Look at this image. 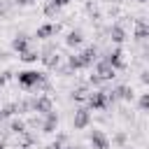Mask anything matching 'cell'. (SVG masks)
Returning <instances> with one entry per match:
<instances>
[{"mask_svg":"<svg viewBox=\"0 0 149 149\" xmlns=\"http://www.w3.org/2000/svg\"><path fill=\"white\" fill-rule=\"evenodd\" d=\"M16 79H19V84L26 91H33V88H37L40 84L47 81V74L44 72H37V70H23V72L16 74Z\"/></svg>","mask_w":149,"mask_h":149,"instance_id":"6da1fadb","label":"cell"},{"mask_svg":"<svg viewBox=\"0 0 149 149\" xmlns=\"http://www.w3.org/2000/svg\"><path fill=\"white\" fill-rule=\"evenodd\" d=\"M86 102H88V109H107L109 107L107 91H93V93H88Z\"/></svg>","mask_w":149,"mask_h":149,"instance_id":"7a4b0ae2","label":"cell"},{"mask_svg":"<svg viewBox=\"0 0 149 149\" xmlns=\"http://www.w3.org/2000/svg\"><path fill=\"white\" fill-rule=\"evenodd\" d=\"M72 126H74V130L88 128V126H91V109H88V107H79V109L74 112V116H72Z\"/></svg>","mask_w":149,"mask_h":149,"instance_id":"3957f363","label":"cell"},{"mask_svg":"<svg viewBox=\"0 0 149 149\" xmlns=\"http://www.w3.org/2000/svg\"><path fill=\"white\" fill-rule=\"evenodd\" d=\"M51 109H54V102H51L49 95H37V98H33V112H37V114H49Z\"/></svg>","mask_w":149,"mask_h":149,"instance_id":"277c9868","label":"cell"},{"mask_svg":"<svg viewBox=\"0 0 149 149\" xmlns=\"http://www.w3.org/2000/svg\"><path fill=\"white\" fill-rule=\"evenodd\" d=\"M95 74H98V77H102V81H107V79H114V77H116V70H114V68L102 58V61H98V63H95Z\"/></svg>","mask_w":149,"mask_h":149,"instance_id":"5b68a950","label":"cell"},{"mask_svg":"<svg viewBox=\"0 0 149 149\" xmlns=\"http://www.w3.org/2000/svg\"><path fill=\"white\" fill-rule=\"evenodd\" d=\"M105 61H107L114 70H123V68H126V63H123V51H121L119 47H116V49H112V51L105 56Z\"/></svg>","mask_w":149,"mask_h":149,"instance_id":"8992f818","label":"cell"},{"mask_svg":"<svg viewBox=\"0 0 149 149\" xmlns=\"http://www.w3.org/2000/svg\"><path fill=\"white\" fill-rule=\"evenodd\" d=\"M88 140H91V147L93 149H109V137L102 130H93L88 135Z\"/></svg>","mask_w":149,"mask_h":149,"instance_id":"52a82bcc","label":"cell"},{"mask_svg":"<svg viewBox=\"0 0 149 149\" xmlns=\"http://www.w3.org/2000/svg\"><path fill=\"white\" fill-rule=\"evenodd\" d=\"M42 133H54L56 128H58V114L51 109L49 114H44V119H42Z\"/></svg>","mask_w":149,"mask_h":149,"instance_id":"ba28073f","label":"cell"},{"mask_svg":"<svg viewBox=\"0 0 149 149\" xmlns=\"http://www.w3.org/2000/svg\"><path fill=\"white\" fill-rule=\"evenodd\" d=\"M58 30H61V26H58V23H44V26H40V28H37L35 37H37V40H49V37H51V35H56Z\"/></svg>","mask_w":149,"mask_h":149,"instance_id":"9c48e42d","label":"cell"},{"mask_svg":"<svg viewBox=\"0 0 149 149\" xmlns=\"http://www.w3.org/2000/svg\"><path fill=\"white\" fill-rule=\"evenodd\" d=\"M107 35H109V40H112L114 44H121V42L126 40V30H123V26H119V23L109 26V28H107Z\"/></svg>","mask_w":149,"mask_h":149,"instance_id":"30bf717a","label":"cell"},{"mask_svg":"<svg viewBox=\"0 0 149 149\" xmlns=\"http://www.w3.org/2000/svg\"><path fill=\"white\" fill-rule=\"evenodd\" d=\"M112 95H114V100H126V102H130V100H133V88L126 86V84H121V86H116V88L112 91Z\"/></svg>","mask_w":149,"mask_h":149,"instance_id":"8fae6325","label":"cell"},{"mask_svg":"<svg viewBox=\"0 0 149 149\" xmlns=\"http://www.w3.org/2000/svg\"><path fill=\"white\" fill-rule=\"evenodd\" d=\"M133 35H135L137 42H144V40L149 37V23L142 21V19H137V21H135V33H133Z\"/></svg>","mask_w":149,"mask_h":149,"instance_id":"7c38bea8","label":"cell"},{"mask_svg":"<svg viewBox=\"0 0 149 149\" xmlns=\"http://www.w3.org/2000/svg\"><path fill=\"white\" fill-rule=\"evenodd\" d=\"M28 44H30V37H28V35H16V37L12 40V49L19 51V54H23V51L28 49Z\"/></svg>","mask_w":149,"mask_h":149,"instance_id":"4fadbf2b","label":"cell"},{"mask_svg":"<svg viewBox=\"0 0 149 149\" xmlns=\"http://www.w3.org/2000/svg\"><path fill=\"white\" fill-rule=\"evenodd\" d=\"M81 42H84V33H81L79 28H77V30H70L68 37H65V44H68V47H79Z\"/></svg>","mask_w":149,"mask_h":149,"instance_id":"5bb4252c","label":"cell"},{"mask_svg":"<svg viewBox=\"0 0 149 149\" xmlns=\"http://www.w3.org/2000/svg\"><path fill=\"white\" fill-rule=\"evenodd\" d=\"M79 56H81V61H84V68H88V65L98 58V49H95V47H86Z\"/></svg>","mask_w":149,"mask_h":149,"instance_id":"9a60e30c","label":"cell"},{"mask_svg":"<svg viewBox=\"0 0 149 149\" xmlns=\"http://www.w3.org/2000/svg\"><path fill=\"white\" fill-rule=\"evenodd\" d=\"M26 121H21V119H12L9 121V133H14V135H21V133H26Z\"/></svg>","mask_w":149,"mask_h":149,"instance_id":"2e32d148","label":"cell"},{"mask_svg":"<svg viewBox=\"0 0 149 149\" xmlns=\"http://www.w3.org/2000/svg\"><path fill=\"white\" fill-rule=\"evenodd\" d=\"M68 68L74 72V70H81L84 68V61H81V56L79 54H74V56H68Z\"/></svg>","mask_w":149,"mask_h":149,"instance_id":"e0dca14e","label":"cell"},{"mask_svg":"<svg viewBox=\"0 0 149 149\" xmlns=\"http://www.w3.org/2000/svg\"><path fill=\"white\" fill-rule=\"evenodd\" d=\"M19 58H21L23 63H35V61L40 58V54H37L35 49H26L23 54H19Z\"/></svg>","mask_w":149,"mask_h":149,"instance_id":"ac0fdd59","label":"cell"},{"mask_svg":"<svg viewBox=\"0 0 149 149\" xmlns=\"http://www.w3.org/2000/svg\"><path fill=\"white\" fill-rule=\"evenodd\" d=\"M86 98H88V88H86V86H79V88H74V91H72V100L84 102Z\"/></svg>","mask_w":149,"mask_h":149,"instance_id":"d6986e66","label":"cell"},{"mask_svg":"<svg viewBox=\"0 0 149 149\" xmlns=\"http://www.w3.org/2000/svg\"><path fill=\"white\" fill-rule=\"evenodd\" d=\"M16 107H19V112H33V98H23V100H19Z\"/></svg>","mask_w":149,"mask_h":149,"instance_id":"ffe728a7","label":"cell"},{"mask_svg":"<svg viewBox=\"0 0 149 149\" xmlns=\"http://www.w3.org/2000/svg\"><path fill=\"white\" fill-rule=\"evenodd\" d=\"M58 12H61V7H56V5L51 2V0H49V2L44 5V14H47V16H56Z\"/></svg>","mask_w":149,"mask_h":149,"instance_id":"44dd1931","label":"cell"},{"mask_svg":"<svg viewBox=\"0 0 149 149\" xmlns=\"http://www.w3.org/2000/svg\"><path fill=\"white\" fill-rule=\"evenodd\" d=\"M126 140H128V135H126V133H116V135L112 137V142H109V144H116V147H123V144H126Z\"/></svg>","mask_w":149,"mask_h":149,"instance_id":"7402d4cb","label":"cell"},{"mask_svg":"<svg viewBox=\"0 0 149 149\" xmlns=\"http://www.w3.org/2000/svg\"><path fill=\"white\" fill-rule=\"evenodd\" d=\"M137 105H140V109H142V112H149V93H142V95H140V100H137Z\"/></svg>","mask_w":149,"mask_h":149,"instance_id":"603a6c76","label":"cell"},{"mask_svg":"<svg viewBox=\"0 0 149 149\" xmlns=\"http://www.w3.org/2000/svg\"><path fill=\"white\" fill-rule=\"evenodd\" d=\"M86 12H88V16H91V19H100V12H98L91 2H86Z\"/></svg>","mask_w":149,"mask_h":149,"instance_id":"cb8c5ba5","label":"cell"},{"mask_svg":"<svg viewBox=\"0 0 149 149\" xmlns=\"http://www.w3.org/2000/svg\"><path fill=\"white\" fill-rule=\"evenodd\" d=\"M88 84H91V86H95V88H98V86H102V77H98V74H95V72H93V74H91V77H88Z\"/></svg>","mask_w":149,"mask_h":149,"instance_id":"d4e9b609","label":"cell"},{"mask_svg":"<svg viewBox=\"0 0 149 149\" xmlns=\"http://www.w3.org/2000/svg\"><path fill=\"white\" fill-rule=\"evenodd\" d=\"M12 114H9V109L7 107H0V121H5V119H9Z\"/></svg>","mask_w":149,"mask_h":149,"instance_id":"484cf974","label":"cell"},{"mask_svg":"<svg viewBox=\"0 0 149 149\" xmlns=\"http://www.w3.org/2000/svg\"><path fill=\"white\" fill-rule=\"evenodd\" d=\"M140 81H142V84H147V86H149V70H144V72H142V74H140Z\"/></svg>","mask_w":149,"mask_h":149,"instance_id":"4316f807","label":"cell"},{"mask_svg":"<svg viewBox=\"0 0 149 149\" xmlns=\"http://www.w3.org/2000/svg\"><path fill=\"white\" fill-rule=\"evenodd\" d=\"M51 2H54L56 7H61V9H63L65 5H70V0H51Z\"/></svg>","mask_w":149,"mask_h":149,"instance_id":"83f0119b","label":"cell"},{"mask_svg":"<svg viewBox=\"0 0 149 149\" xmlns=\"http://www.w3.org/2000/svg\"><path fill=\"white\" fill-rule=\"evenodd\" d=\"M56 142H58V144H65V142H68V135H65V133H61V135L56 137Z\"/></svg>","mask_w":149,"mask_h":149,"instance_id":"f1b7e54d","label":"cell"},{"mask_svg":"<svg viewBox=\"0 0 149 149\" xmlns=\"http://www.w3.org/2000/svg\"><path fill=\"white\" fill-rule=\"evenodd\" d=\"M14 2H16V5H19V7H26V5H33V2H35V0H14Z\"/></svg>","mask_w":149,"mask_h":149,"instance_id":"f546056e","label":"cell"},{"mask_svg":"<svg viewBox=\"0 0 149 149\" xmlns=\"http://www.w3.org/2000/svg\"><path fill=\"white\" fill-rule=\"evenodd\" d=\"M63 144H58V142H51V144H47V149H61Z\"/></svg>","mask_w":149,"mask_h":149,"instance_id":"4dcf8cb0","label":"cell"},{"mask_svg":"<svg viewBox=\"0 0 149 149\" xmlns=\"http://www.w3.org/2000/svg\"><path fill=\"white\" fill-rule=\"evenodd\" d=\"M5 81H7V77H5V72H0V88L5 86Z\"/></svg>","mask_w":149,"mask_h":149,"instance_id":"1f68e13d","label":"cell"},{"mask_svg":"<svg viewBox=\"0 0 149 149\" xmlns=\"http://www.w3.org/2000/svg\"><path fill=\"white\" fill-rule=\"evenodd\" d=\"M61 149H81V147H72V144H68V147H61Z\"/></svg>","mask_w":149,"mask_h":149,"instance_id":"d6a6232c","label":"cell"},{"mask_svg":"<svg viewBox=\"0 0 149 149\" xmlns=\"http://www.w3.org/2000/svg\"><path fill=\"white\" fill-rule=\"evenodd\" d=\"M0 149H5V142H2V140H0Z\"/></svg>","mask_w":149,"mask_h":149,"instance_id":"836d02e7","label":"cell"},{"mask_svg":"<svg viewBox=\"0 0 149 149\" xmlns=\"http://www.w3.org/2000/svg\"><path fill=\"white\" fill-rule=\"evenodd\" d=\"M109 2H114V5H116V2H121V0H109Z\"/></svg>","mask_w":149,"mask_h":149,"instance_id":"e575fe53","label":"cell"},{"mask_svg":"<svg viewBox=\"0 0 149 149\" xmlns=\"http://www.w3.org/2000/svg\"><path fill=\"white\" fill-rule=\"evenodd\" d=\"M135 2H149V0H135Z\"/></svg>","mask_w":149,"mask_h":149,"instance_id":"d590c367","label":"cell"},{"mask_svg":"<svg viewBox=\"0 0 149 149\" xmlns=\"http://www.w3.org/2000/svg\"><path fill=\"white\" fill-rule=\"evenodd\" d=\"M21 149H26V147H21Z\"/></svg>","mask_w":149,"mask_h":149,"instance_id":"8d00e7d4","label":"cell"}]
</instances>
